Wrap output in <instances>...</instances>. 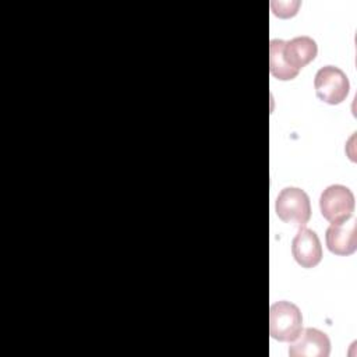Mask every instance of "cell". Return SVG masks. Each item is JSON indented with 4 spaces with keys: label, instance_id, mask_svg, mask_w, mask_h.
<instances>
[{
    "label": "cell",
    "instance_id": "obj_5",
    "mask_svg": "<svg viewBox=\"0 0 357 357\" xmlns=\"http://www.w3.org/2000/svg\"><path fill=\"white\" fill-rule=\"evenodd\" d=\"M314 88L318 99L329 105H339L347 98L350 82L343 70L335 66H325L317 71Z\"/></svg>",
    "mask_w": 357,
    "mask_h": 357
},
{
    "label": "cell",
    "instance_id": "obj_7",
    "mask_svg": "<svg viewBox=\"0 0 357 357\" xmlns=\"http://www.w3.org/2000/svg\"><path fill=\"white\" fill-rule=\"evenodd\" d=\"M329 353L331 340L325 332L317 328L301 329L289 347L290 357H328Z\"/></svg>",
    "mask_w": 357,
    "mask_h": 357
},
{
    "label": "cell",
    "instance_id": "obj_1",
    "mask_svg": "<svg viewBox=\"0 0 357 357\" xmlns=\"http://www.w3.org/2000/svg\"><path fill=\"white\" fill-rule=\"evenodd\" d=\"M318 53L317 42L310 36H296L290 40L269 42V70L280 81L294 79L300 70L311 63Z\"/></svg>",
    "mask_w": 357,
    "mask_h": 357
},
{
    "label": "cell",
    "instance_id": "obj_6",
    "mask_svg": "<svg viewBox=\"0 0 357 357\" xmlns=\"http://www.w3.org/2000/svg\"><path fill=\"white\" fill-rule=\"evenodd\" d=\"M291 254L301 268L317 266L322 259V245L318 234L304 226L300 227L291 241Z\"/></svg>",
    "mask_w": 357,
    "mask_h": 357
},
{
    "label": "cell",
    "instance_id": "obj_8",
    "mask_svg": "<svg viewBox=\"0 0 357 357\" xmlns=\"http://www.w3.org/2000/svg\"><path fill=\"white\" fill-rule=\"evenodd\" d=\"M326 247L335 255H350L357 250V219L342 223H331L325 234Z\"/></svg>",
    "mask_w": 357,
    "mask_h": 357
},
{
    "label": "cell",
    "instance_id": "obj_2",
    "mask_svg": "<svg viewBox=\"0 0 357 357\" xmlns=\"http://www.w3.org/2000/svg\"><path fill=\"white\" fill-rule=\"evenodd\" d=\"M303 329L300 308L290 301H276L269 308V335L279 342H293Z\"/></svg>",
    "mask_w": 357,
    "mask_h": 357
},
{
    "label": "cell",
    "instance_id": "obj_3",
    "mask_svg": "<svg viewBox=\"0 0 357 357\" xmlns=\"http://www.w3.org/2000/svg\"><path fill=\"white\" fill-rule=\"evenodd\" d=\"M276 215L286 223L303 227L311 218V202L307 192L297 187L283 188L275 204Z\"/></svg>",
    "mask_w": 357,
    "mask_h": 357
},
{
    "label": "cell",
    "instance_id": "obj_4",
    "mask_svg": "<svg viewBox=\"0 0 357 357\" xmlns=\"http://www.w3.org/2000/svg\"><path fill=\"white\" fill-rule=\"evenodd\" d=\"M354 205L351 190L342 184L326 187L319 197L321 213L331 223H342L350 219L354 212Z\"/></svg>",
    "mask_w": 357,
    "mask_h": 357
}]
</instances>
